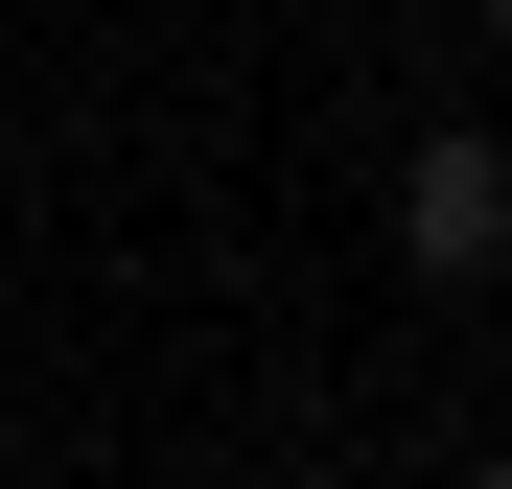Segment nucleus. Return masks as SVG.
Instances as JSON below:
<instances>
[{"label": "nucleus", "instance_id": "3", "mask_svg": "<svg viewBox=\"0 0 512 489\" xmlns=\"http://www.w3.org/2000/svg\"><path fill=\"white\" fill-rule=\"evenodd\" d=\"M489 24H512V0H489Z\"/></svg>", "mask_w": 512, "mask_h": 489}, {"label": "nucleus", "instance_id": "1", "mask_svg": "<svg viewBox=\"0 0 512 489\" xmlns=\"http://www.w3.org/2000/svg\"><path fill=\"white\" fill-rule=\"evenodd\" d=\"M396 257H419V280H512V163H489V140H419V163H396Z\"/></svg>", "mask_w": 512, "mask_h": 489}, {"label": "nucleus", "instance_id": "2", "mask_svg": "<svg viewBox=\"0 0 512 489\" xmlns=\"http://www.w3.org/2000/svg\"><path fill=\"white\" fill-rule=\"evenodd\" d=\"M466 489H512V443H489V466H466Z\"/></svg>", "mask_w": 512, "mask_h": 489}]
</instances>
